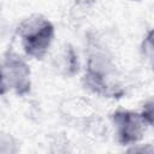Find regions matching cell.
Returning <instances> with one entry per match:
<instances>
[{
	"instance_id": "6da1fadb",
	"label": "cell",
	"mask_w": 154,
	"mask_h": 154,
	"mask_svg": "<svg viewBox=\"0 0 154 154\" xmlns=\"http://www.w3.org/2000/svg\"><path fill=\"white\" fill-rule=\"evenodd\" d=\"M18 34L25 53L35 59H41L53 41L54 28L49 20L36 16L25 19L19 25Z\"/></svg>"
},
{
	"instance_id": "7a4b0ae2",
	"label": "cell",
	"mask_w": 154,
	"mask_h": 154,
	"mask_svg": "<svg viewBox=\"0 0 154 154\" xmlns=\"http://www.w3.org/2000/svg\"><path fill=\"white\" fill-rule=\"evenodd\" d=\"M13 89L25 94L30 89V69L20 57L8 53L2 61V89Z\"/></svg>"
},
{
	"instance_id": "3957f363",
	"label": "cell",
	"mask_w": 154,
	"mask_h": 154,
	"mask_svg": "<svg viewBox=\"0 0 154 154\" xmlns=\"http://www.w3.org/2000/svg\"><path fill=\"white\" fill-rule=\"evenodd\" d=\"M118 140L122 144H131L140 141L146 130L147 122L142 114L130 111H118L113 114Z\"/></svg>"
},
{
	"instance_id": "277c9868",
	"label": "cell",
	"mask_w": 154,
	"mask_h": 154,
	"mask_svg": "<svg viewBox=\"0 0 154 154\" xmlns=\"http://www.w3.org/2000/svg\"><path fill=\"white\" fill-rule=\"evenodd\" d=\"M142 53L144 58L148 60V63L152 65V67L154 69V29L147 34L142 43Z\"/></svg>"
},
{
	"instance_id": "5b68a950",
	"label": "cell",
	"mask_w": 154,
	"mask_h": 154,
	"mask_svg": "<svg viewBox=\"0 0 154 154\" xmlns=\"http://www.w3.org/2000/svg\"><path fill=\"white\" fill-rule=\"evenodd\" d=\"M141 114L147 122V124H152L154 126V101L146 103Z\"/></svg>"
},
{
	"instance_id": "8992f818",
	"label": "cell",
	"mask_w": 154,
	"mask_h": 154,
	"mask_svg": "<svg viewBox=\"0 0 154 154\" xmlns=\"http://www.w3.org/2000/svg\"><path fill=\"white\" fill-rule=\"evenodd\" d=\"M136 1H138V0H136Z\"/></svg>"
}]
</instances>
